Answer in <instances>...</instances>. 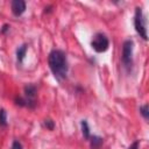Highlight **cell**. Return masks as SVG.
Segmentation results:
<instances>
[{
    "mask_svg": "<svg viewBox=\"0 0 149 149\" xmlns=\"http://www.w3.org/2000/svg\"><path fill=\"white\" fill-rule=\"evenodd\" d=\"M48 65L57 81H63L68 77L69 64L66 54L61 49H54L48 56Z\"/></svg>",
    "mask_w": 149,
    "mask_h": 149,
    "instance_id": "cell-1",
    "label": "cell"
},
{
    "mask_svg": "<svg viewBox=\"0 0 149 149\" xmlns=\"http://www.w3.org/2000/svg\"><path fill=\"white\" fill-rule=\"evenodd\" d=\"M134 27L136 33L142 37L144 41H148V31H147V20L143 14V10L141 7L135 8V15H134Z\"/></svg>",
    "mask_w": 149,
    "mask_h": 149,
    "instance_id": "cell-2",
    "label": "cell"
},
{
    "mask_svg": "<svg viewBox=\"0 0 149 149\" xmlns=\"http://www.w3.org/2000/svg\"><path fill=\"white\" fill-rule=\"evenodd\" d=\"M133 50H134V42L132 40H126L122 44L121 62L125 69L127 70H130L133 66Z\"/></svg>",
    "mask_w": 149,
    "mask_h": 149,
    "instance_id": "cell-3",
    "label": "cell"
},
{
    "mask_svg": "<svg viewBox=\"0 0 149 149\" xmlns=\"http://www.w3.org/2000/svg\"><path fill=\"white\" fill-rule=\"evenodd\" d=\"M91 47L95 52H99V54L107 51L109 47L108 37L102 33H97L91 41Z\"/></svg>",
    "mask_w": 149,
    "mask_h": 149,
    "instance_id": "cell-4",
    "label": "cell"
},
{
    "mask_svg": "<svg viewBox=\"0 0 149 149\" xmlns=\"http://www.w3.org/2000/svg\"><path fill=\"white\" fill-rule=\"evenodd\" d=\"M24 91V100H26V107L28 108H34L36 106V93H37V88L35 85L33 84H27L23 88Z\"/></svg>",
    "mask_w": 149,
    "mask_h": 149,
    "instance_id": "cell-5",
    "label": "cell"
},
{
    "mask_svg": "<svg viewBox=\"0 0 149 149\" xmlns=\"http://www.w3.org/2000/svg\"><path fill=\"white\" fill-rule=\"evenodd\" d=\"M26 2L23 0H13L10 2V8H12V13L14 16L19 17L21 16L24 12H26Z\"/></svg>",
    "mask_w": 149,
    "mask_h": 149,
    "instance_id": "cell-6",
    "label": "cell"
},
{
    "mask_svg": "<svg viewBox=\"0 0 149 149\" xmlns=\"http://www.w3.org/2000/svg\"><path fill=\"white\" fill-rule=\"evenodd\" d=\"M27 49H28V45H27L26 43H23L21 47H19V48L16 49V61H17V64L21 65V64L23 63V59H24Z\"/></svg>",
    "mask_w": 149,
    "mask_h": 149,
    "instance_id": "cell-7",
    "label": "cell"
},
{
    "mask_svg": "<svg viewBox=\"0 0 149 149\" xmlns=\"http://www.w3.org/2000/svg\"><path fill=\"white\" fill-rule=\"evenodd\" d=\"M90 143H91V149H100L104 141L100 136H97V135H91L90 136Z\"/></svg>",
    "mask_w": 149,
    "mask_h": 149,
    "instance_id": "cell-8",
    "label": "cell"
},
{
    "mask_svg": "<svg viewBox=\"0 0 149 149\" xmlns=\"http://www.w3.org/2000/svg\"><path fill=\"white\" fill-rule=\"evenodd\" d=\"M80 126H81V134H83L84 139L85 140H88L90 136H91V132H90V126H88L87 121L86 120H81Z\"/></svg>",
    "mask_w": 149,
    "mask_h": 149,
    "instance_id": "cell-9",
    "label": "cell"
},
{
    "mask_svg": "<svg viewBox=\"0 0 149 149\" xmlns=\"http://www.w3.org/2000/svg\"><path fill=\"white\" fill-rule=\"evenodd\" d=\"M7 113L3 108L0 109V127H7Z\"/></svg>",
    "mask_w": 149,
    "mask_h": 149,
    "instance_id": "cell-10",
    "label": "cell"
},
{
    "mask_svg": "<svg viewBox=\"0 0 149 149\" xmlns=\"http://www.w3.org/2000/svg\"><path fill=\"white\" fill-rule=\"evenodd\" d=\"M140 114L143 116V119L146 121H148V119H149V107H148V104H146V105L140 107Z\"/></svg>",
    "mask_w": 149,
    "mask_h": 149,
    "instance_id": "cell-11",
    "label": "cell"
},
{
    "mask_svg": "<svg viewBox=\"0 0 149 149\" xmlns=\"http://www.w3.org/2000/svg\"><path fill=\"white\" fill-rule=\"evenodd\" d=\"M43 125H44V127H45L47 129H49V130H52V129L55 128V122H54L51 119H45L44 122H43Z\"/></svg>",
    "mask_w": 149,
    "mask_h": 149,
    "instance_id": "cell-12",
    "label": "cell"
},
{
    "mask_svg": "<svg viewBox=\"0 0 149 149\" xmlns=\"http://www.w3.org/2000/svg\"><path fill=\"white\" fill-rule=\"evenodd\" d=\"M12 149H23V147H22L21 142H19L17 140H15V141H13V143H12Z\"/></svg>",
    "mask_w": 149,
    "mask_h": 149,
    "instance_id": "cell-13",
    "label": "cell"
},
{
    "mask_svg": "<svg viewBox=\"0 0 149 149\" xmlns=\"http://www.w3.org/2000/svg\"><path fill=\"white\" fill-rule=\"evenodd\" d=\"M139 146H140V141H139V140H135V141L129 146L128 149H139Z\"/></svg>",
    "mask_w": 149,
    "mask_h": 149,
    "instance_id": "cell-14",
    "label": "cell"
},
{
    "mask_svg": "<svg viewBox=\"0 0 149 149\" xmlns=\"http://www.w3.org/2000/svg\"><path fill=\"white\" fill-rule=\"evenodd\" d=\"M9 28H10V27H9V24H3V26H2V28H1V30H0V31H1V34H6V33L9 30Z\"/></svg>",
    "mask_w": 149,
    "mask_h": 149,
    "instance_id": "cell-15",
    "label": "cell"
}]
</instances>
